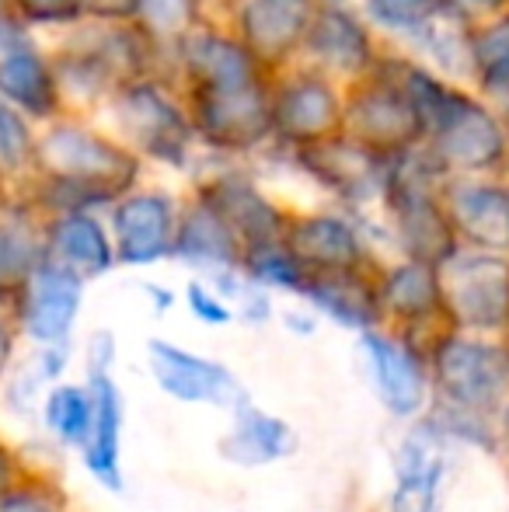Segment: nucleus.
<instances>
[{
  "label": "nucleus",
  "mask_w": 509,
  "mask_h": 512,
  "mask_svg": "<svg viewBox=\"0 0 509 512\" xmlns=\"http://www.w3.org/2000/svg\"><path fill=\"white\" fill-rule=\"evenodd\" d=\"M143 157H136L119 136L88 126L77 115L49 122L35 143V185L28 206L49 216L81 213L95 206H116L136 192Z\"/></svg>",
  "instance_id": "nucleus-1"
},
{
  "label": "nucleus",
  "mask_w": 509,
  "mask_h": 512,
  "mask_svg": "<svg viewBox=\"0 0 509 512\" xmlns=\"http://www.w3.org/2000/svg\"><path fill=\"white\" fill-rule=\"evenodd\" d=\"M53 70L67 105L81 102H109L126 84L154 77L157 53L147 46L133 21H91L70 28L67 42L49 53Z\"/></svg>",
  "instance_id": "nucleus-2"
},
{
  "label": "nucleus",
  "mask_w": 509,
  "mask_h": 512,
  "mask_svg": "<svg viewBox=\"0 0 509 512\" xmlns=\"http://www.w3.org/2000/svg\"><path fill=\"white\" fill-rule=\"evenodd\" d=\"M422 150L443 178H509V126L489 102L461 88Z\"/></svg>",
  "instance_id": "nucleus-3"
},
{
  "label": "nucleus",
  "mask_w": 509,
  "mask_h": 512,
  "mask_svg": "<svg viewBox=\"0 0 509 512\" xmlns=\"http://www.w3.org/2000/svg\"><path fill=\"white\" fill-rule=\"evenodd\" d=\"M109 108L119 129L112 136H119L136 157L168 164V168L189 164L192 147L199 143L189 119V105L164 81L143 77L136 84H126L109 98Z\"/></svg>",
  "instance_id": "nucleus-4"
},
{
  "label": "nucleus",
  "mask_w": 509,
  "mask_h": 512,
  "mask_svg": "<svg viewBox=\"0 0 509 512\" xmlns=\"http://www.w3.org/2000/svg\"><path fill=\"white\" fill-rule=\"evenodd\" d=\"M272 140L290 150L325 143L346 126V88L318 70L293 63L269 77Z\"/></svg>",
  "instance_id": "nucleus-5"
},
{
  "label": "nucleus",
  "mask_w": 509,
  "mask_h": 512,
  "mask_svg": "<svg viewBox=\"0 0 509 512\" xmlns=\"http://www.w3.org/2000/svg\"><path fill=\"white\" fill-rule=\"evenodd\" d=\"M342 133L349 140L363 143L367 150H374V154L387 157V161L422 147L419 115H415L398 77L384 67V60L367 77L346 88V126H342Z\"/></svg>",
  "instance_id": "nucleus-6"
},
{
  "label": "nucleus",
  "mask_w": 509,
  "mask_h": 512,
  "mask_svg": "<svg viewBox=\"0 0 509 512\" xmlns=\"http://www.w3.org/2000/svg\"><path fill=\"white\" fill-rule=\"evenodd\" d=\"M189 105V119L196 140L220 154H248L272 140V102L269 77L241 91L206 95V91H182Z\"/></svg>",
  "instance_id": "nucleus-7"
},
{
  "label": "nucleus",
  "mask_w": 509,
  "mask_h": 512,
  "mask_svg": "<svg viewBox=\"0 0 509 512\" xmlns=\"http://www.w3.org/2000/svg\"><path fill=\"white\" fill-rule=\"evenodd\" d=\"M321 0H238L231 28L265 77L300 63Z\"/></svg>",
  "instance_id": "nucleus-8"
},
{
  "label": "nucleus",
  "mask_w": 509,
  "mask_h": 512,
  "mask_svg": "<svg viewBox=\"0 0 509 512\" xmlns=\"http://www.w3.org/2000/svg\"><path fill=\"white\" fill-rule=\"evenodd\" d=\"M443 310L468 328H499L509 321V258L457 248L440 265Z\"/></svg>",
  "instance_id": "nucleus-9"
},
{
  "label": "nucleus",
  "mask_w": 509,
  "mask_h": 512,
  "mask_svg": "<svg viewBox=\"0 0 509 512\" xmlns=\"http://www.w3.org/2000/svg\"><path fill=\"white\" fill-rule=\"evenodd\" d=\"M381 53L384 49L377 46L374 28L360 11H353L349 4H321L300 63L349 88L381 63Z\"/></svg>",
  "instance_id": "nucleus-10"
},
{
  "label": "nucleus",
  "mask_w": 509,
  "mask_h": 512,
  "mask_svg": "<svg viewBox=\"0 0 509 512\" xmlns=\"http://www.w3.org/2000/svg\"><path fill=\"white\" fill-rule=\"evenodd\" d=\"M171 63H175V74L182 77V91L224 95V91H241L265 81L262 67L241 46L234 28H220L213 21H199L175 49Z\"/></svg>",
  "instance_id": "nucleus-11"
},
{
  "label": "nucleus",
  "mask_w": 509,
  "mask_h": 512,
  "mask_svg": "<svg viewBox=\"0 0 509 512\" xmlns=\"http://www.w3.org/2000/svg\"><path fill=\"white\" fill-rule=\"evenodd\" d=\"M297 164L335 199L342 203H370V199H384L387 178H391V161L363 143L349 140L346 133L332 136L314 147L293 150Z\"/></svg>",
  "instance_id": "nucleus-12"
},
{
  "label": "nucleus",
  "mask_w": 509,
  "mask_h": 512,
  "mask_svg": "<svg viewBox=\"0 0 509 512\" xmlns=\"http://www.w3.org/2000/svg\"><path fill=\"white\" fill-rule=\"evenodd\" d=\"M443 209L461 248L509 258V182L506 178H447Z\"/></svg>",
  "instance_id": "nucleus-13"
},
{
  "label": "nucleus",
  "mask_w": 509,
  "mask_h": 512,
  "mask_svg": "<svg viewBox=\"0 0 509 512\" xmlns=\"http://www.w3.org/2000/svg\"><path fill=\"white\" fill-rule=\"evenodd\" d=\"M175 199L168 192L136 189L112 206V244L116 258L126 265H150L157 258L175 255L178 234Z\"/></svg>",
  "instance_id": "nucleus-14"
},
{
  "label": "nucleus",
  "mask_w": 509,
  "mask_h": 512,
  "mask_svg": "<svg viewBox=\"0 0 509 512\" xmlns=\"http://www.w3.org/2000/svg\"><path fill=\"white\" fill-rule=\"evenodd\" d=\"M286 248L297 255L307 276H328V272H363L367 265V244L353 220L339 213H300L290 216L283 234Z\"/></svg>",
  "instance_id": "nucleus-15"
},
{
  "label": "nucleus",
  "mask_w": 509,
  "mask_h": 512,
  "mask_svg": "<svg viewBox=\"0 0 509 512\" xmlns=\"http://www.w3.org/2000/svg\"><path fill=\"white\" fill-rule=\"evenodd\" d=\"M436 377L457 405H492L509 380V352L468 338H443L436 345Z\"/></svg>",
  "instance_id": "nucleus-16"
},
{
  "label": "nucleus",
  "mask_w": 509,
  "mask_h": 512,
  "mask_svg": "<svg viewBox=\"0 0 509 512\" xmlns=\"http://www.w3.org/2000/svg\"><path fill=\"white\" fill-rule=\"evenodd\" d=\"M196 192L224 216V223L238 234V241L245 248L283 241L290 216L272 203L252 178L241 175V171H217L206 182H199Z\"/></svg>",
  "instance_id": "nucleus-17"
},
{
  "label": "nucleus",
  "mask_w": 509,
  "mask_h": 512,
  "mask_svg": "<svg viewBox=\"0 0 509 512\" xmlns=\"http://www.w3.org/2000/svg\"><path fill=\"white\" fill-rule=\"evenodd\" d=\"M84 279L56 262H42L28 276L25 290L18 293V314L21 328L46 345H63L74 328V317L81 310Z\"/></svg>",
  "instance_id": "nucleus-18"
},
{
  "label": "nucleus",
  "mask_w": 509,
  "mask_h": 512,
  "mask_svg": "<svg viewBox=\"0 0 509 512\" xmlns=\"http://www.w3.org/2000/svg\"><path fill=\"white\" fill-rule=\"evenodd\" d=\"M46 258L81 279L102 276V272H109L119 262L109 230L88 209L46 216Z\"/></svg>",
  "instance_id": "nucleus-19"
},
{
  "label": "nucleus",
  "mask_w": 509,
  "mask_h": 512,
  "mask_svg": "<svg viewBox=\"0 0 509 512\" xmlns=\"http://www.w3.org/2000/svg\"><path fill=\"white\" fill-rule=\"evenodd\" d=\"M0 98L18 108L28 122H46L49 126V122L70 115L53 60L39 46L0 63Z\"/></svg>",
  "instance_id": "nucleus-20"
},
{
  "label": "nucleus",
  "mask_w": 509,
  "mask_h": 512,
  "mask_svg": "<svg viewBox=\"0 0 509 512\" xmlns=\"http://www.w3.org/2000/svg\"><path fill=\"white\" fill-rule=\"evenodd\" d=\"M175 258L203 265L213 276H217V272H241L245 244L238 241V234L227 227L217 209L206 203L199 192H192L189 206L178 213Z\"/></svg>",
  "instance_id": "nucleus-21"
},
{
  "label": "nucleus",
  "mask_w": 509,
  "mask_h": 512,
  "mask_svg": "<svg viewBox=\"0 0 509 512\" xmlns=\"http://www.w3.org/2000/svg\"><path fill=\"white\" fill-rule=\"evenodd\" d=\"M150 359H154L157 384L178 401H210V405H224V401H231V394L238 391L224 366L210 363V359L189 356V352L175 349V345L150 342Z\"/></svg>",
  "instance_id": "nucleus-22"
},
{
  "label": "nucleus",
  "mask_w": 509,
  "mask_h": 512,
  "mask_svg": "<svg viewBox=\"0 0 509 512\" xmlns=\"http://www.w3.org/2000/svg\"><path fill=\"white\" fill-rule=\"evenodd\" d=\"M42 262H46V223L35 220L32 206L0 203V300L18 297Z\"/></svg>",
  "instance_id": "nucleus-23"
},
{
  "label": "nucleus",
  "mask_w": 509,
  "mask_h": 512,
  "mask_svg": "<svg viewBox=\"0 0 509 512\" xmlns=\"http://www.w3.org/2000/svg\"><path fill=\"white\" fill-rule=\"evenodd\" d=\"M471 91L509 126V7L482 25H471Z\"/></svg>",
  "instance_id": "nucleus-24"
},
{
  "label": "nucleus",
  "mask_w": 509,
  "mask_h": 512,
  "mask_svg": "<svg viewBox=\"0 0 509 512\" xmlns=\"http://www.w3.org/2000/svg\"><path fill=\"white\" fill-rule=\"evenodd\" d=\"M300 297H307L314 307L332 314L335 321L349 328H370L381 310V293L363 272H328V276H307V286Z\"/></svg>",
  "instance_id": "nucleus-25"
},
{
  "label": "nucleus",
  "mask_w": 509,
  "mask_h": 512,
  "mask_svg": "<svg viewBox=\"0 0 509 512\" xmlns=\"http://www.w3.org/2000/svg\"><path fill=\"white\" fill-rule=\"evenodd\" d=\"M377 293H381L384 314H394L401 321H426L443 310L440 269L426 262H412V258L387 269L377 283Z\"/></svg>",
  "instance_id": "nucleus-26"
},
{
  "label": "nucleus",
  "mask_w": 509,
  "mask_h": 512,
  "mask_svg": "<svg viewBox=\"0 0 509 512\" xmlns=\"http://www.w3.org/2000/svg\"><path fill=\"white\" fill-rule=\"evenodd\" d=\"M367 352L374 359V370H377V384H381L384 401L391 405L398 415H408L422 405V370H419V359L405 349V345L391 342V338H381L374 331H367Z\"/></svg>",
  "instance_id": "nucleus-27"
},
{
  "label": "nucleus",
  "mask_w": 509,
  "mask_h": 512,
  "mask_svg": "<svg viewBox=\"0 0 509 512\" xmlns=\"http://www.w3.org/2000/svg\"><path fill=\"white\" fill-rule=\"evenodd\" d=\"M91 398H95V429L88 439V464L102 485L119 488V394L102 370L91 373Z\"/></svg>",
  "instance_id": "nucleus-28"
},
{
  "label": "nucleus",
  "mask_w": 509,
  "mask_h": 512,
  "mask_svg": "<svg viewBox=\"0 0 509 512\" xmlns=\"http://www.w3.org/2000/svg\"><path fill=\"white\" fill-rule=\"evenodd\" d=\"M199 21H206L203 0H140L133 14L136 32L157 56H168V60Z\"/></svg>",
  "instance_id": "nucleus-29"
},
{
  "label": "nucleus",
  "mask_w": 509,
  "mask_h": 512,
  "mask_svg": "<svg viewBox=\"0 0 509 512\" xmlns=\"http://www.w3.org/2000/svg\"><path fill=\"white\" fill-rule=\"evenodd\" d=\"M293 446V432L286 422L272 415H262L255 408H241V418L234 425L231 436L220 443V450L231 460H241V464H265V460L286 457Z\"/></svg>",
  "instance_id": "nucleus-30"
},
{
  "label": "nucleus",
  "mask_w": 509,
  "mask_h": 512,
  "mask_svg": "<svg viewBox=\"0 0 509 512\" xmlns=\"http://www.w3.org/2000/svg\"><path fill=\"white\" fill-rule=\"evenodd\" d=\"M35 143H39V133L32 122L0 98V189L21 182V178H32Z\"/></svg>",
  "instance_id": "nucleus-31"
},
{
  "label": "nucleus",
  "mask_w": 509,
  "mask_h": 512,
  "mask_svg": "<svg viewBox=\"0 0 509 512\" xmlns=\"http://www.w3.org/2000/svg\"><path fill=\"white\" fill-rule=\"evenodd\" d=\"M241 276H248L255 286H276V290H293L304 293L307 286V269L297 262L286 241H269V244H255L245 248L241 258Z\"/></svg>",
  "instance_id": "nucleus-32"
},
{
  "label": "nucleus",
  "mask_w": 509,
  "mask_h": 512,
  "mask_svg": "<svg viewBox=\"0 0 509 512\" xmlns=\"http://www.w3.org/2000/svg\"><path fill=\"white\" fill-rule=\"evenodd\" d=\"M360 7L374 32H387L398 42H408L443 14V0H360Z\"/></svg>",
  "instance_id": "nucleus-33"
},
{
  "label": "nucleus",
  "mask_w": 509,
  "mask_h": 512,
  "mask_svg": "<svg viewBox=\"0 0 509 512\" xmlns=\"http://www.w3.org/2000/svg\"><path fill=\"white\" fill-rule=\"evenodd\" d=\"M46 425L49 432L70 446H88L91 429H95V398L81 387H56L46 398Z\"/></svg>",
  "instance_id": "nucleus-34"
},
{
  "label": "nucleus",
  "mask_w": 509,
  "mask_h": 512,
  "mask_svg": "<svg viewBox=\"0 0 509 512\" xmlns=\"http://www.w3.org/2000/svg\"><path fill=\"white\" fill-rule=\"evenodd\" d=\"M440 474V460L422 457V450H408V460L401 467V485L394 492V512H433Z\"/></svg>",
  "instance_id": "nucleus-35"
},
{
  "label": "nucleus",
  "mask_w": 509,
  "mask_h": 512,
  "mask_svg": "<svg viewBox=\"0 0 509 512\" xmlns=\"http://www.w3.org/2000/svg\"><path fill=\"white\" fill-rule=\"evenodd\" d=\"M28 28H74L84 21V0H11Z\"/></svg>",
  "instance_id": "nucleus-36"
},
{
  "label": "nucleus",
  "mask_w": 509,
  "mask_h": 512,
  "mask_svg": "<svg viewBox=\"0 0 509 512\" xmlns=\"http://www.w3.org/2000/svg\"><path fill=\"white\" fill-rule=\"evenodd\" d=\"M185 297H189L192 314L206 324H227L234 317L231 307L220 300V293L210 290V286H203V283H189V293H185Z\"/></svg>",
  "instance_id": "nucleus-37"
},
{
  "label": "nucleus",
  "mask_w": 509,
  "mask_h": 512,
  "mask_svg": "<svg viewBox=\"0 0 509 512\" xmlns=\"http://www.w3.org/2000/svg\"><path fill=\"white\" fill-rule=\"evenodd\" d=\"M25 49H35L32 28H28L14 11L0 14V63L11 60V56H18V53H25Z\"/></svg>",
  "instance_id": "nucleus-38"
},
{
  "label": "nucleus",
  "mask_w": 509,
  "mask_h": 512,
  "mask_svg": "<svg viewBox=\"0 0 509 512\" xmlns=\"http://www.w3.org/2000/svg\"><path fill=\"white\" fill-rule=\"evenodd\" d=\"M506 7H509V0H443V11L468 21V25H482V21L503 14Z\"/></svg>",
  "instance_id": "nucleus-39"
},
{
  "label": "nucleus",
  "mask_w": 509,
  "mask_h": 512,
  "mask_svg": "<svg viewBox=\"0 0 509 512\" xmlns=\"http://www.w3.org/2000/svg\"><path fill=\"white\" fill-rule=\"evenodd\" d=\"M0 512H56V506L35 488H14L0 495Z\"/></svg>",
  "instance_id": "nucleus-40"
},
{
  "label": "nucleus",
  "mask_w": 509,
  "mask_h": 512,
  "mask_svg": "<svg viewBox=\"0 0 509 512\" xmlns=\"http://www.w3.org/2000/svg\"><path fill=\"white\" fill-rule=\"evenodd\" d=\"M140 0H84V18L91 21H133Z\"/></svg>",
  "instance_id": "nucleus-41"
},
{
  "label": "nucleus",
  "mask_w": 509,
  "mask_h": 512,
  "mask_svg": "<svg viewBox=\"0 0 509 512\" xmlns=\"http://www.w3.org/2000/svg\"><path fill=\"white\" fill-rule=\"evenodd\" d=\"M7 356H11V331H7V324L0 321V370H4Z\"/></svg>",
  "instance_id": "nucleus-42"
},
{
  "label": "nucleus",
  "mask_w": 509,
  "mask_h": 512,
  "mask_svg": "<svg viewBox=\"0 0 509 512\" xmlns=\"http://www.w3.org/2000/svg\"><path fill=\"white\" fill-rule=\"evenodd\" d=\"M7 471H11V464H7V450H4V443H0V495L7 492Z\"/></svg>",
  "instance_id": "nucleus-43"
},
{
  "label": "nucleus",
  "mask_w": 509,
  "mask_h": 512,
  "mask_svg": "<svg viewBox=\"0 0 509 512\" xmlns=\"http://www.w3.org/2000/svg\"><path fill=\"white\" fill-rule=\"evenodd\" d=\"M11 11V0H0V14H7Z\"/></svg>",
  "instance_id": "nucleus-44"
},
{
  "label": "nucleus",
  "mask_w": 509,
  "mask_h": 512,
  "mask_svg": "<svg viewBox=\"0 0 509 512\" xmlns=\"http://www.w3.org/2000/svg\"><path fill=\"white\" fill-rule=\"evenodd\" d=\"M0 203H4V199H0Z\"/></svg>",
  "instance_id": "nucleus-45"
},
{
  "label": "nucleus",
  "mask_w": 509,
  "mask_h": 512,
  "mask_svg": "<svg viewBox=\"0 0 509 512\" xmlns=\"http://www.w3.org/2000/svg\"><path fill=\"white\" fill-rule=\"evenodd\" d=\"M506 182H509V178H506Z\"/></svg>",
  "instance_id": "nucleus-46"
}]
</instances>
